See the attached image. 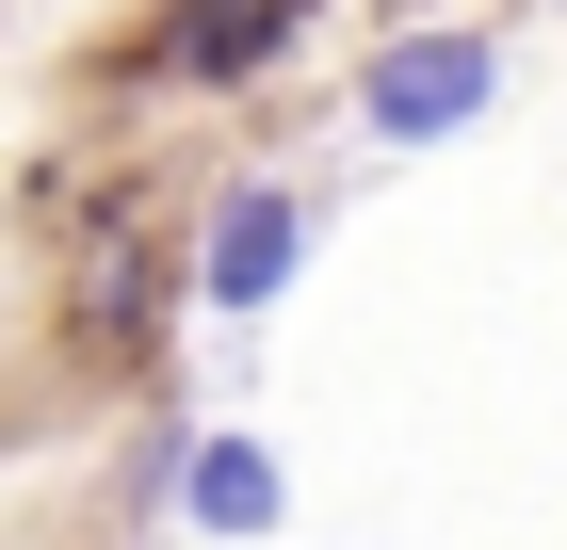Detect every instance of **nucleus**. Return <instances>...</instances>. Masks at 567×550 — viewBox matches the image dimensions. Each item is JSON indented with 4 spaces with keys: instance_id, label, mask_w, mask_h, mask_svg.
<instances>
[{
    "instance_id": "1",
    "label": "nucleus",
    "mask_w": 567,
    "mask_h": 550,
    "mask_svg": "<svg viewBox=\"0 0 567 550\" xmlns=\"http://www.w3.org/2000/svg\"><path fill=\"white\" fill-rule=\"evenodd\" d=\"M486 97H503V33L486 17H422V33H390L357 65V129L373 146H454V129H486Z\"/></svg>"
},
{
    "instance_id": "2",
    "label": "nucleus",
    "mask_w": 567,
    "mask_h": 550,
    "mask_svg": "<svg viewBox=\"0 0 567 550\" xmlns=\"http://www.w3.org/2000/svg\"><path fill=\"white\" fill-rule=\"evenodd\" d=\"M308 178H227L212 227H195V308H227V324H260L276 292H292V259H308Z\"/></svg>"
},
{
    "instance_id": "3",
    "label": "nucleus",
    "mask_w": 567,
    "mask_h": 550,
    "mask_svg": "<svg viewBox=\"0 0 567 550\" xmlns=\"http://www.w3.org/2000/svg\"><path fill=\"white\" fill-rule=\"evenodd\" d=\"M308 17H324V0H163L131 65H146V82H195V97H227V82H276Z\"/></svg>"
},
{
    "instance_id": "4",
    "label": "nucleus",
    "mask_w": 567,
    "mask_h": 550,
    "mask_svg": "<svg viewBox=\"0 0 567 550\" xmlns=\"http://www.w3.org/2000/svg\"><path fill=\"white\" fill-rule=\"evenodd\" d=\"M178 518H195V535H276V518H292V469L260 454V437H178Z\"/></svg>"
},
{
    "instance_id": "5",
    "label": "nucleus",
    "mask_w": 567,
    "mask_h": 550,
    "mask_svg": "<svg viewBox=\"0 0 567 550\" xmlns=\"http://www.w3.org/2000/svg\"><path fill=\"white\" fill-rule=\"evenodd\" d=\"M97 340H163V259H114V276H97Z\"/></svg>"
}]
</instances>
